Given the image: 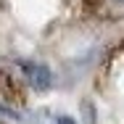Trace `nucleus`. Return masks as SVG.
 I'll list each match as a JSON object with an SVG mask.
<instances>
[{
  "mask_svg": "<svg viewBox=\"0 0 124 124\" xmlns=\"http://www.w3.org/2000/svg\"><path fill=\"white\" fill-rule=\"evenodd\" d=\"M116 3H119V5H124V0H116Z\"/></svg>",
  "mask_w": 124,
  "mask_h": 124,
  "instance_id": "3",
  "label": "nucleus"
},
{
  "mask_svg": "<svg viewBox=\"0 0 124 124\" xmlns=\"http://www.w3.org/2000/svg\"><path fill=\"white\" fill-rule=\"evenodd\" d=\"M21 74L34 90H48L50 82H53L50 69L45 63H37V61H21Z\"/></svg>",
  "mask_w": 124,
  "mask_h": 124,
  "instance_id": "1",
  "label": "nucleus"
},
{
  "mask_svg": "<svg viewBox=\"0 0 124 124\" xmlns=\"http://www.w3.org/2000/svg\"><path fill=\"white\" fill-rule=\"evenodd\" d=\"M55 124H77L71 116H55Z\"/></svg>",
  "mask_w": 124,
  "mask_h": 124,
  "instance_id": "2",
  "label": "nucleus"
}]
</instances>
